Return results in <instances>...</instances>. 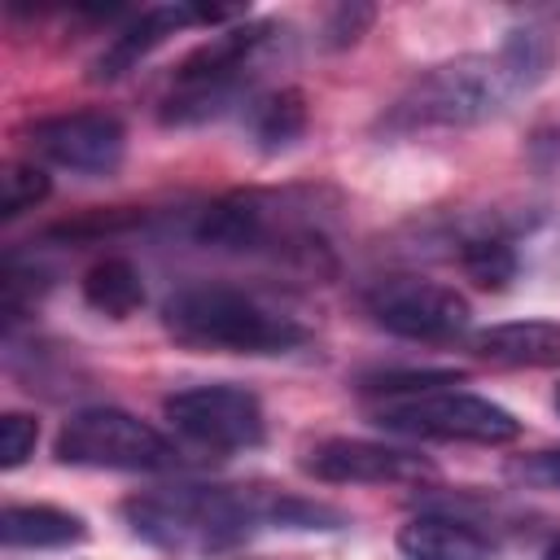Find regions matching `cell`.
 <instances>
[{
  "instance_id": "9a60e30c",
  "label": "cell",
  "mask_w": 560,
  "mask_h": 560,
  "mask_svg": "<svg viewBox=\"0 0 560 560\" xmlns=\"http://www.w3.org/2000/svg\"><path fill=\"white\" fill-rule=\"evenodd\" d=\"M88 538V521L79 512L52 503H9L0 512V542L9 551H52Z\"/></svg>"
},
{
  "instance_id": "44dd1931",
  "label": "cell",
  "mask_w": 560,
  "mask_h": 560,
  "mask_svg": "<svg viewBox=\"0 0 560 560\" xmlns=\"http://www.w3.org/2000/svg\"><path fill=\"white\" fill-rule=\"evenodd\" d=\"M459 372L451 368H420V372H372L359 381L363 394H376L381 402L385 398H411V394H429V389H442V385H455Z\"/></svg>"
},
{
  "instance_id": "e0dca14e",
  "label": "cell",
  "mask_w": 560,
  "mask_h": 560,
  "mask_svg": "<svg viewBox=\"0 0 560 560\" xmlns=\"http://www.w3.org/2000/svg\"><path fill=\"white\" fill-rule=\"evenodd\" d=\"M83 302L109 319H127L144 306V280L127 258H101L83 276Z\"/></svg>"
},
{
  "instance_id": "8992f818",
  "label": "cell",
  "mask_w": 560,
  "mask_h": 560,
  "mask_svg": "<svg viewBox=\"0 0 560 560\" xmlns=\"http://www.w3.org/2000/svg\"><path fill=\"white\" fill-rule=\"evenodd\" d=\"M52 455L74 468H105V472H166L179 464V451L166 433L144 424L140 416L122 407H83L74 411L57 442Z\"/></svg>"
},
{
  "instance_id": "cb8c5ba5",
  "label": "cell",
  "mask_w": 560,
  "mask_h": 560,
  "mask_svg": "<svg viewBox=\"0 0 560 560\" xmlns=\"http://www.w3.org/2000/svg\"><path fill=\"white\" fill-rule=\"evenodd\" d=\"M516 472H521L525 481L542 486V490H560V451H538V455L521 459Z\"/></svg>"
},
{
  "instance_id": "ffe728a7",
  "label": "cell",
  "mask_w": 560,
  "mask_h": 560,
  "mask_svg": "<svg viewBox=\"0 0 560 560\" xmlns=\"http://www.w3.org/2000/svg\"><path fill=\"white\" fill-rule=\"evenodd\" d=\"M48 171L35 162H9L0 175V219H18L48 197Z\"/></svg>"
},
{
  "instance_id": "7c38bea8",
  "label": "cell",
  "mask_w": 560,
  "mask_h": 560,
  "mask_svg": "<svg viewBox=\"0 0 560 560\" xmlns=\"http://www.w3.org/2000/svg\"><path fill=\"white\" fill-rule=\"evenodd\" d=\"M302 468L328 486H385V481H416L433 472V464L420 451L368 442V438H324L306 451Z\"/></svg>"
},
{
  "instance_id": "6da1fadb",
  "label": "cell",
  "mask_w": 560,
  "mask_h": 560,
  "mask_svg": "<svg viewBox=\"0 0 560 560\" xmlns=\"http://www.w3.org/2000/svg\"><path fill=\"white\" fill-rule=\"evenodd\" d=\"M136 538L162 551H223L258 529H337L341 512L271 490L241 486H175L122 503Z\"/></svg>"
},
{
  "instance_id": "ac0fdd59",
  "label": "cell",
  "mask_w": 560,
  "mask_h": 560,
  "mask_svg": "<svg viewBox=\"0 0 560 560\" xmlns=\"http://www.w3.org/2000/svg\"><path fill=\"white\" fill-rule=\"evenodd\" d=\"M499 61H503L516 92H534L547 79L551 61H556V35L547 26H529V22L512 26L499 44Z\"/></svg>"
},
{
  "instance_id": "d4e9b609",
  "label": "cell",
  "mask_w": 560,
  "mask_h": 560,
  "mask_svg": "<svg viewBox=\"0 0 560 560\" xmlns=\"http://www.w3.org/2000/svg\"><path fill=\"white\" fill-rule=\"evenodd\" d=\"M542 560H560V538H556V542H551V547L542 551Z\"/></svg>"
},
{
  "instance_id": "484cf974",
  "label": "cell",
  "mask_w": 560,
  "mask_h": 560,
  "mask_svg": "<svg viewBox=\"0 0 560 560\" xmlns=\"http://www.w3.org/2000/svg\"><path fill=\"white\" fill-rule=\"evenodd\" d=\"M556 411H560V385H556Z\"/></svg>"
},
{
  "instance_id": "5b68a950",
  "label": "cell",
  "mask_w": 560,
  "mask_h": 560,
  "mask_svg": "<svg viewBox=\"0 0 560 560\" xmlns=\"http://www.w3.org/2000/svg\"><path fill=\"white\" fill-rule=\"evenodd\" d=\"M311 206H293L276 192H232L201 210L192 236L210 249L228 254H271L280 262L306 267L315 276L332 271V245L319 223L306 214Z\"/></svg>"
},
{
  "instance_id": "3957f363",
  "label": "cell",
  "mask_w": 560,
  "mask_h": 560,
  "mask_svg": "<svg viewBox=\"0 0 560 560\" xmlns=\"http://www.w3.org/2000/svg\"><path fill=\"white\" fill-rule=\"evenodd\" d=\"M162 328L188 350L219 354H289L311 341V328L298 315L232 284H188L171 293Z\"/></svg>"
},
{
  "instance_id": "7a4b0ae2",
  "label": "cell",
  "mask_w": 560,
  "mask_h": 560,
  "mask_svg": "<svg viewBox=\"0 0 560 560\" xmlns=\"http://www.w3.org/2000/svg\"><path fill=\"white\" fill-rule=\"evenodd\" d=\"M280 35H284V26L249 22V18L214 31L201 48H192L175 66V74L162 92V105H158V122L162 127H201L210 118H223L232 105H241V96L249 105L254 101L249 88L262 74Z\"/></svg>"
},
{
  "instance_id": "7402d4cb",
  "label": "cell",
  "mask_w": 560,
  "mask_h": 560,
  "mask_svg": "<svg viewBox=\"0 0 560 560\" xmlns=\"http://www.w3.org/2000/svg\"><path fill=\"white\" fill-rule=\"evenodd\" d=\"M35 442H39V424L31 416H22V411L0 416V468L4 472L18 468V464H26V455L35 451Z\"/></svg>"
},
{
  "instance_id": "ba28073f",
  "label": "cell",
  "mask_w": 560,
  "mask_h": 560,
  "mask_svg": "<svg viewBox=\"0 0 560 560\" xmlns=\"http://www.w3.org/2000/svg\"><path fill=\"white\" fill-rule=\"evenodd\" d=\"M368 315L407 341H455L464 337L472 311L468 298L451 284L420 280V276H385L368 289Z\"/></svg>"
},
{
  "instance_id": "2e32d148",
  "label": "cell",
  "mask_w": 560,
  "mask_h": 560,
  "mask_svg": "<svg viewBox=\"0 0 560 560\" xmlns=\"http://www.w3.org/2000/svg\"><path fill=\"white\" fill-rule=\"evenodd\" d=\"M306 131V96L298 88H276L249 101V136L262 153L289 149Z\"/></svg>"
},
{
  "instance_id": "8fae6325",
  "label": "cell",
  "mask_w": 560,
  "mask_h": 560,
  "mask_svg": "<svg viewBox=\"0 0 560 560\" xmlns=\"http://www.w3.org/2000/svg\"><path fill=\"white\" fill-rule=\"evenodd\" d=\"M232 22H245V9L232 4H153V9H140L122 31H114V39L101 48V57L92 61V79L96 83H109L127 70H136L153 48H162L171 35L188 31V26H232Z\"/></svg>"
},
{
  "instance_id": "d6986e66",
  "label": "cell",
  "mask_w": 560,
  "mask_h": 560,
  "mask_svg": "<svg viewBox=\"0 0 560 560\" xmlns=\"http://www.w3.org/2000/svg\"><path fill=\"white\" fill-rule=\"evenodd\" d=\"M459 267L481 289H508V280L516 276V254L499 236H468L459 245Z\"/></svg>"
},
{
  "instance_id": "5bb4252c",
  "label": "cell",
  "mask_w": 560,
  "mask_h": 560,
  "mask_svg": "<svg viewBox=\"0 0 560 560\" xmlns=\"http://www.w3.org/2000/svg\"><path fill=\"white\" fill-rule=\"evenodd\" d=\"M398 551L407 560H490L494 542L472 529L468 521L442 516V512H420L398 525Z\"/></svg>"
},
{
  "instance_id": "30bf717a",
  "label": "cell",
  "mask_w": 560,
  "mask_h": 560,
  "mask_svg": "<svg viewBox=\"0 0 560 560\" xmlns=\"http://www.w3.org/2000/svg\"><path fill=\"white\" fill-rule=\"evenodd\" d=\"M26 140L44 162L66 166L74 175H114L127 153V131L105 109H70L39 118Z\"/></svg>"
},
{
  "instance_id": "603a6c76",
  "label": "cell",
  "mask_w": 560,
  "mask_h": 560,
  "mask_svg": "<svg viewBox=\"0 0 560 560\" xmlns=\"http://www.w3.org/2000/svg\"><path fill=\"white\" fill-rule=\"evenodd\" d=\"M372 18H376L372 4H341V9H332L328 26H324V44H328V48H346V44H354V39L372 26Z\"/></svg>"
},
{
  "instance_id": "9c48e42d",
  "label": "cell",
  "mask_w": 560,
  "mask_h": 560,
  "mask_svg": "<svg viewBox=\"0 0 560 560\" xmlns=\"http://www.w3.org/2000/svg\"><path fill=\"white\" fill-rule=\"evenodd\" d=\"M166 420L206 451H249L267 438L258 394L245 385H192L162 402Z\"/></svg>"
},
{
  "instance_id": "52a82bcc",
  "label": "cell",
  "mask_w": 560,
  "mask_h": 560,
  "mask_svg": "<svg viewBox=\"0 0 560 560\" xmlns=\"http://www.w3.org/2000/svg\"><path fill=\"white\" fill-rule=\"evenodd\" d=\"M372 420L402 438H429V442H477V446H503L521 438V420L499 407L494 398L464 394V389H429L411 398H385L372 407Z\"/></svg>"
},
{
  "instance_id": "4fadbf2b",
  "label": "cell",
  "mask_w": 560,
  "mask_h": 560,
  "mask_svg": "<svg viewBox=\"0 0 560 560\" xmlns=\"http://www.w3.org/2000/svg\"><path fill=\"white\" fill-rule=\"evenodd\" d=\"M468 350L494 368H556L560 363V324L551 319H508L477 328Z\"/></svg>"
},
{
  "instance_id": "277c9868",
  "label": "cell",
  "mask_w": 560,
  "mask_h": 560,
  "mask_svg": "<svg viewBox=\"0 0 560 560\" xmlns=\"http://www.w3.org/2000/svg\"><path fill=\"white\" fill-rule=\"evenodd\" d=\"M512 96H521L499 61V52H468L438 66H424L381 114V131H459L494 118Z\"/></svg>"
}]
</instances>
